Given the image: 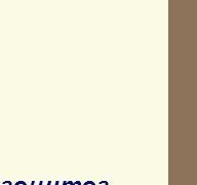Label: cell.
Masks as SVG:
<instances>
[{"instance_id":"1","label":"cell","mask_w":197,"mask_h":185,"mask_svg":"<svg viewBox=\"0 0 197 185\" xmlns=\"http://www.w3.org/2000/svg\"><path fill=\"white\" fill-rule=\"evenodd\" d=\"M16 185H26L25 183H23V182H20V183H18V184H16Z\"/></svg>"}]
</instances>
